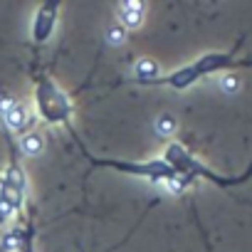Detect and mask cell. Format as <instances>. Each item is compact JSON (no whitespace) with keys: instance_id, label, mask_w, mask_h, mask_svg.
Listing matches in <instances>:
<instances>
[{"instance_id":"cell-1","label":"cell","mask_w":252,"mask_h":252,"mask_svg":"<svg viewBox=\"0 0 252 252\" xmlns=\"http://www.w3.org/2000/svg\"><path fill=\"white\" fill-rule=\"evenodd\" d=\"M242 40L245 37H240L232 50L205 52V55L195 57L193 62H188V64H183V67H178L168 74H161L156 82H151V87H168L173 92H186L195 82H200L203 77L220 74V72H227V69H235V67H252V60H237L235 57V52L242 47Z\"/></svg>"},{"instance_id":"cell-2","label":"cell","mask_w":252,"mask_h":252,"mask_svg":"<svg viewBox=\"0 0 252 252\" xmlns=\"http://www.w3.org/2000/svg\"><path fill=\"white\" fill-rule=\"evenodd\" d=\"M161 158L176 171V176L186 178L188 183L205 181V183H213V186L227 190V188H237V186H242V183H247V181L252 178V163H250L242 173H237V176H222V173L213 171L210 166H205L200 158H195L193 151L186 149L181 141H171V144L166 146V151H163Z\"/></svg>"},{"instance_id":"cell-3","label":"cell","mask_w":252,"mask_h":252,"mask_svg":"<svg viewBox=\"0 0 252 252\" xmlns=\"http://www.w3.org/2000/svg\"><path fill=\"white\" fill-rule=\"evenodd\" d=\"M35 104H37V114L40 119H45L52 126H64L72 134V139L79 144V149H84L82 139L77 136L72 119H74V99L47 74H37L35 79Z\"/></svg>"},{"instance_id":"cell-4","label":"cell","mask_w":252,"mask_h":252,"mask_svg":"<svg viewBox=\"0 0 252 252\" xmlns=\"http://www.w3.org/2000/svg\"><path fill=\"white\" fill-rule=\"evenodd\" d=\"M82 154L89 161V168H106V171H116V173H124V176H134V178H144L149 183H163V186L176 178V171L163 158H146V161H134V158H96L87 149H82Z\"/></svg>"},{"instance_id":"cell-5","label":"cell","mask_w":252,"mask_h":252,"mask_svg":"<svg viewBox=\"0 0 252 252\" xmlns=\"http://www.w3.org/2000/svg\"><path fill=\"white\" fill-rule=\"evenodd\" d=\"M60 3H42L35 15H32V42L37 47L47 45L50 37L55 35V28H57V20H60Z\"/></svg>"},{"instance_id":"cell-6","label":"cell","mask_w":252,"mask_h":252,"mask_svg":"<svg viewBox=\"0 0 252 252\" xmlns=\"http://www.w3.org/2000/svg\"><path fill=\"white\" fill-rule=\"evenodd\" d=\"M146 18V3L141 0H129V3H121L119 5V25L124 30H139L144 25Z\"/></svg>"},{"instance_id":"cell-7","label":"cell","mask_w":252,"mask_h":252,"mask_svg":"<svg viewBox=\"0 0 252 252\" xmlns=\"http://www.w3.org/2000/svg\"><path fill=\"white\" fill-rule=\"evenodd\" d=\"M3 124L8 126L10 131H15V134H25V129L32 124V116H30V114H28V109L18 101V104H15V106L3 116Z\"/></svg>"},{"instance_id":"cell-8","label":"cell","mask_w":252,"mask_h":252,"mask_svg":"<svg viewBox=\"0 0 252 252\" xmlns=\"http://www.w3.org/2000/svg\"><path fill=\"white\" fill-rule=\"evenodd\" d=\"M161 77V69L154 60L149 57H141L136 64H134V82L141 84V87H151V82H156Z\"/></svg>"},{"instance_id":"cell-9","label":"cell","mask_w":252,"mask_h":252,"mask_svg":"<svg viewBox=\"0 0 252 252\" xmlns=\"http://www.w3.org/2000/svg\"><path fill=\"white\" fill-rule=\"evenodd\" d=\"M20 149H23L25 156H40L45 151V136L37 134V131H28L20 139Z\"/></svg>"},{"instance_id":"cell-10","label":"cell","mask_w":252,"mask_h":252,"mask_svg":"<svg viewBox=\"0 0 252 252\" xmlns=\"http://www.w3.org/2000/svg\"><path fill=\"white\" fill-rule=\"evenodd\" d=\"M126 35H129V30H124L119 23H111V25L106 28V42L114 45V47L124 45V42H126Z\"/></svg>"},{"instance_id":"cell-11","label":"cell","mask_w":252,"mask_h":252,"mask_svg":"<svg viewBox=\"0 0 252 252\" xmlns=\"http://www.w3.org/2000/svg\"><path fill=\"white\" fill-rule=\"evenodd\" d=\"M156 131H158V136H173L176 134V119L171 114L158 116L156 119Z\"/></svg>"},{"instance_id":"cell-12","label":"cell","mask_w":252,"mask_h":252,"mask_svg":"<svg viewBox=\"0 0 252 252\" xmlns=\"http://www.w3.org/2000/svg\"><path fill=\"white\" fill-rule=\"evenodd\" d=\"M154 205H156V203H151V205H149V208H146V210H144V213H141V218H139V220H136V225H134V227H131V230H129V232H126V235H124V237H121V240H119V242H116V245H111V247H109V250H106V252H116V250H119V247H121V245H124V242H126V240H129V237H131V235H134V232H136V227H139V225H141V220H144V218H146V215H149V210H151V208H154Z\"/></svg>"},{"instance_id":"cell-13","label":"cell","mask_w":252,"mask_h":252,"mask_svg":"<svg viewBox=\"0 0 252 252\" xmlns=\"http://www.w3.org/2000/svg\"><path fill=\"white\" fill-rule=\"evenodd\" d=\"M220 87H222V92L232 94V92H237V89H240V77H235V74H222Z\"/></svg>"},{"instance_id":"cell-14","label":"cell","mask_w":252,"mask_h":252,"mask_svg":"<svg viewBox=\"0 0 252 252\" xmlns=\"http://www.w3.org/2000/svg\"><path fill=\"white\" fill-rule=\"evenodd\" d=\"M15 104H18V101H15L10 94H0V119H3V116H5V114H8L13 106H15Z\"/></svg>"},{"instance_id":"cell-15","label":"cell","mask_w":252,"mask_h":252,"mask_svg":"<svg viewBox=\"0 0 252 252\" xmlns=\"http://www.w3.org/2000/svg\"><path fill=\"white\" fill-rule=\"evenodd\" d=\"M20 247H23V252H35V247H32V230L23 235V242H20Z\"/></svg>"}]
</instances>
